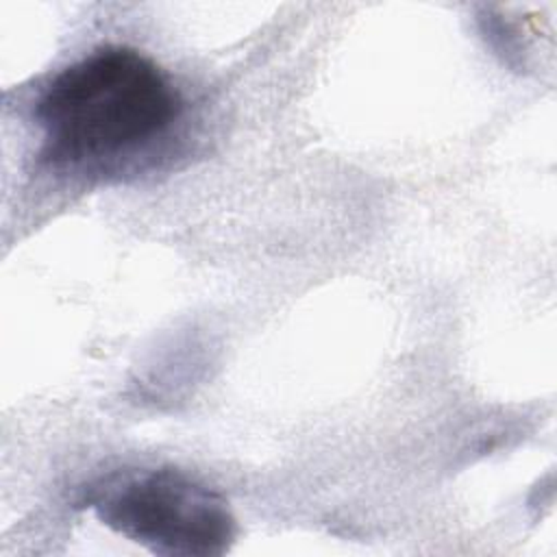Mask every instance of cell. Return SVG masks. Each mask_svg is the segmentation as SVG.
I'll list each match as a JSON object with an SVG mask.
<instances>
[{
  "label": "cell",
  "mask_w": 557,
  "mask_h": 557,
  "mask_svg": "<svg viewBox=\"0 0 557 557\" xmlns=\"http://www.w3.org/2000/svg\"><path fill=\"white\" fill-rule=\"evenodd\" d=\"M178 111L176 91L148 57L107 46L61 70L37 100L41 157L54 165L120 157L159 137Z\"/></svg>",
  "instance_id": "6da1fadb"
},
{
  "label": "cell",
  "mask_w": 557,
  "mask_h": 557,
  "mask_svg": "<svg viewBox=\"0 0 557 557\" xmlns=\"http://www.w3.org/2000/svg\"><path fill=\"white\" fill-rule=\"evenodd\" d=\"M87 500L104 524L152 553L222 555L235 537L224 498L176 470L111 474Z\"/></svg>",
  "instance_id": "7a4b0ae2"
}]
</instances>
